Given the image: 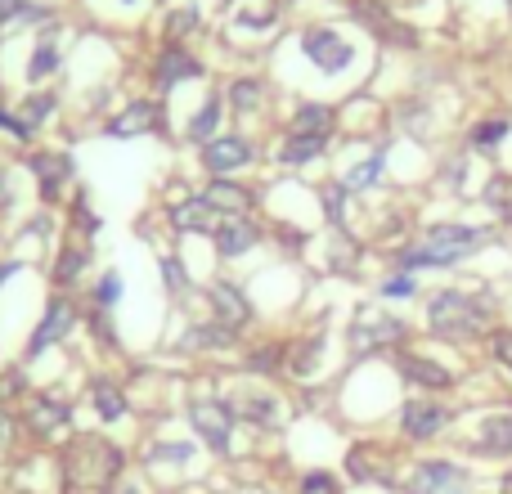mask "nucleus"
<instances>
[{
	"instance_id": "9d476101",
	"label": "nucleus",
	"mask_w": 512,
	"mask_h": 494,
	"mask_svg": "<svg viewBox=\"0 0 512 494\" xmlns=\"http://www.w3.org/2000/svg\"><path fill=\"white\" fill-rule=\"evenodd\" d=\"M409 337V324L387 310H373V306H360L346 328V342H351L355 355H369V351H387V346H400Z\"/></svg>"
},
{
	"instance_id": "13d9d810",
	"label": "nucleus",
	"mask_w": 512,
	"mask_h": 494,
	"mask_svg": "<svg viewBox=\"0 0 512 494\" xmlns=\"http://www.w3.org/2000/svg\"><path fill=\"white\" fill-rule=\"evenodd\" d=\"M504 494H512V472H508V477H504Z\"/></svg>"
},
{
	"instance_id": "5fc2aeb1",
	"label": "nucleus",
	"mask_w": 512,
	"mask_h": 494,
	"mask_svg": "<svg viewBox=\"0 0 512 494\" xmlns=\"http://www.w3.org/2000/svg\"><path fill=\"white\" fill-rule=\"evenodd\" d=\"M490 346H495V360L504 364V369H512V333H504V328H499L495 342H490Z\"/></svg>"
},
{
	"instance_id": "393cba45",
	"label": "nucleus",
	"mask_w": 512,
	"mask_h": 494,
	"mask_svg": "<svg viewBox=\"0 0 512 494\" xmlns=\"http://www.w3.org/2000/svg\"><path fill=\"white\" fill-rule=\"evenodd\" d=\"M230 405L243 423H256V427H283V418H288L283 400L270 396V391H243V396H234Z\"/></svg>"
},
{
	"instance_id": "f8f14e48",
	"label": "nucleus",
	"mask_w": 512,
	"mask_h": 494,
	"mask_svg": "<svg viewBox=\"0 0 512 494\" xmlns=\"http://www.w3.org/2000/svg\"><path fill=\"white\" fill-rule=\"evenodd\" d=\"M90 265H95V243L72 234V230H63L59 239H54V252H50V288L77 292V283L90 274Z\"/></svg>"
},
{
	"instance_id": "ea45409f",
	"label": "nucleus",
	"mask_w": 512,
	"mask_h": 494,
	"mask_svg": "<svg viewBox=\"0 0 512 494\" xmlns=\"http://www.w3.org/2000/svg\"><path fill=\"white\" fill-rule=\"evenodd\" d=\"M346 472H351L355 481H382V486H391L387 459H382V454H373L369 445H355V450L346 454Z\"/></svg>"
},
{
	"instance_id": "a878e982",
	"label": "nucleus",
	"mask_w": 512,
	"mask_h": 494,
	"mask_svg": "<svg viewBox=\"0 0 512 494\" xmlns=\"http://www.w3.org/2000/svg\"><path fill=\"white\" fill-rule=\"evenodd\" d=\"M14 113L23 117L36 135H41L45 126H54V117L63 113V95H59V90H45V86L41 90H27V95L14 104Z\"/></svg>"
},
{
	"instance_id": "f704fd0d",
	"label": "nucleus",
	"mask_w": 512,
	"mask_h": 494,
	"mask_svg": "<svg viewBox=\"0 0 512 494\" xmlns=\"http://www.w3.org/2000/svg\"><path fill=\"white\" fill-rule=\"evenodd\" d=\"M283 360H288V342H256L243 351V373H252V378H274V373H283Z\"/></svg>"
},
{
	"instance_id": "a18cd8bd",
	"label": "nucleus",
	"mask_w": 512,
	"mask_h": 494,
	"mask_svg": "<svg viewBox=\"0 0 512 494\" xmlns=\"http://www.w3.org/2000/svg\"><path fill=\"white\" fill-rule=\"evenodd\" d=\"M0 135H9V140L23 144V149H36V140H41V135H36L32 126H27L23 117H18L14 108H5V104H0Z\"/></svg>"
},
{
	"instance_id": "423d86ee",
	"label": "nucleus",
	"mask_w": 512,
	"mask_h": 494,
	"mask_svg": "<svg viewBox=\"0 0 512 494\" xmlns=\"http://www.w3.org/2000/svg\"><path fill=\"white\" fill-rule=\"evenodd\" d=\"M185 423L194 432V441H203L216 459H230L234 454V427L239 414L225 396H189L185 400Z\"/></svg>"
},
{
	"instance_id": "c03bdc74",
	"label": "nucleus",
	"mask_w": 512,
	"mask_h": 494,
	"mask_svg": "<svg viewBox=\"0 0 512 494\" xmlns=\"http://www.w3.org/2000/svg\"><path fill=\"white\" fill-rule=\"evenodd\" d=\"M382 171H387V153H373V158L355 162V167H351V176H346L342 185L351 189V194H355V189H373V185H378V180H382Z\"/></svg>"
},
{
	"instance_id": "6e6552de",
	"label": "nucleus",
	"mask_w": 512,
	"mask_h": 494,
	"mask_svg": "<svg viewBox=\"0 0 512 494\" xmlns=\"http://www.w3.org/2000/svg\"><path fill=\"white\" fill-rule=\"evenodd\" d=\"M162 131H167V113H162L158 95L126 99L122 108H113L99 122V135H108V140H140V135H162Z\"/></svg>"
},
{
	"instance_id": "72a5a7b5",
	"label": "nucleus",
	"mask_w": 512,
	"mask_h": 494,
	"mask_svg": "<svg viewBox=\"0 0 512 494\" xmlns=\"http://www.w3.org/2000/svg\"><path fill=\"white\" fill-rule=\"evenodd\" d=\"M355 18H360L369 32H378L382 41H391V45H414V32H409V27H400L396 18H391L382 5H373V0H360V5H355Z\"/></svg>"
},
{
	"instance_id": "de8ad7c7",
	"label": "nucleus",
	"mask_w": 512,
	"mask_h": 494,
	"mask_svg": "<svg viewBox=\"0 0 512 494\" xmlns=\"http://www.w3.org/2000/svg\"><path fill=\"white\" fill-rule=\"evenodd\" d=\"M486 203L495 207V212H504V216H512V176H495L486 185Z\"/></svg>"
},
{
	"instance_id": "f257e3e1",
	"label": "nucleus",
	"mask_w": 512,
	"mask_h": 494,
	"mask_svg": "<svg viewBox=\"0 0 512 494\" xmlns=\"http://www.w3.org/2000/svg\"><path fill=\"white\" fill-rule=\"evenodd\" d=\"M126 450L108 436L77 432L59 454V486L63 494H108L126 477Z\"/></svg>"
},
{
	"instance_id": "7ed1b4c3",
	"label": "nucleus",
	"mask_w": 512,
	"mask_h": 494,
	"mask_svg": "<svg viewBox=\"0 0 512 494\" xmlns=\"http://www.w3.org/2000/svg\"><path fill=\"white\" fill-rule=\"evenodd\" d=\"M23 436H32L36 445H63L59 436L72 432V418H77V405L63 387H41L14 409Z\"/></svg>"
},
{
	"instance_id": "09e8293b",
	"label": "nucleus",
	"mask_w": 512,
	"mask_h": 494,
	"mask_svg": "<svg viewBox=\"0 0 512 494\" xmlns=\"http://www.w3.org/2000/svg\"><path fill=\"white\" fill-rule=\"evenodd\" d=\"M508 135V122L504 117H495V122H481V126H472V144L477 149H490V144H499Z\"/></svg>"
},
{
	"instance_id": "2f4dec72",
	"label": "nucleus",
	"mask_w": 512,
	"mask_h": 494,
	"mask_svg": "<svg viewBox=\"0 0 512 494\" xmlns=\"http://www.w3.org/2000/svg\"><path fill=\"white\" fill-rule=\"evenodd\" d=\"M400 373H405L409 382H418V387H427V391H445V387H454V373L445 369V364H436V360H427V355H414V351H400Z\"/></svg>"
},
{
	"instance_id": "6e6d98bb",
	"label": "nucleus",
	"mask_w": 512,
	"mask_h": 494,
	"mask_svg": "<svg viewBox=\"0 0 512 494\" xmlns=\"http://www.w3.org/2000/svg\"><path fill=\"white\" fill-rule=\"evenodd\" d=\"M108 494H144V486H140V477H122Z\"/></svg>"
},
{
	"instance_id": "f03ea898",
	"label": "nucleus",
	"mask_w": 512,
	"mask_h": 494,
	"mask_svg": "<svg viewBox=\"0 0 512 494\" xmlns=\"http://www.w3.org/2000/svg\"><path fill=\"white\" fill-rule=\"evenodd\" d=\"M490 234L486 230H472V225H432V230L423 234L414 247H405L400 252V270L405 274H414V270H432V265H454V261H463L468 252H477L481 243H486Z\"/></svg>"
},
{
	"instance_id": "3c124183",
	"label": "nucleus",
	"mask_w": 512,
	"mask_h": 494,
	"mask_svg": "<svg viewBox=\"0 0 512 494\" xmlns=\"http://www.w3.org/2000/svg\"><path fill=\"white\" fill-rule=\"evenodd\" d=\"M414 274H396V279H387L382 283V297H391V301H405V297H414Z\"/></svg>"
},
{
	"instance_id": "4d7b16f0",
	"label": "nucleus",
	"mask_w": 512,
	"mask_h": 494,
	"mask_svg": "<svg viewBox=\"0 0 512 494\" xmlns=\"http://www.w3.org/2000/svg\"><path fill=\"white\" fill-rule=\"evenodd\" d=\"M117 5H126V9H140V5H149V0H117Z\"/></svg>"
},
{
	"instance_id": "58836bf2",
	"label": "nucleus",
	"mask_w": 512,
	"mask_h": 494,
	"mask_svg": "<svg viewBox=\"0 0 512 494\" xmlns=\"http://www.w3.org/2000/svg\"><path fill=\"white\" fill-rule=\"evenodd\" d=\"M203 27V14L198 5H171L167 18H162V41H176V45H189V36Z\"/></svg>"
},
{
	"instance_id": "cd10ccee",
	"label": "nucleus",
	"mask_w": 512,
	"mask_h": 494,
	"mask_svg": "<svg viewBox=\"0 0 512 494\" xmlns=\"http://www.w3.org/2000/svg\"><path fill=\"white\" fill-rule=\"evenodd\" d=\"M63 221H68L63 230L81 234V239H90V243L99 239V230H104V216L90 207V189L86 185H77V189H72V198L63 203Z\"/></svg>"
},
{
	"instance_id": "39448f33",
	"label": "nucleus",
	"mask_w": 512,
	"mask_h": 494,
	"mask_svg": "<svg viewBox=\"0 0 512 494\" xmlns=\"http://www.w3.org/2000/svg\"><path fill=\"white\" fill-rule=\"evenodd\" d=\"M81 315H86V310H81V301L72 297V292H50L41 319H36V328H32V337L23 342V364L41 360V355H50L54 346L72 342V337L81 333Z\"/></svg>"
},
{
	"instance_id": "e433bc0d",
	"label": "nucleus",
	"mask_w": 512,
	"mask_h": 494,
	"mask_svg": "<svg viewBox=\"0 0 512 494\" xmlns=\"http://www.w3.org/2000/svg\"><path fill=\"white\" fill-rule=\"evenodd\" d=\"M158 279H162V292H167L171 301L194 292V274H189V265L180 252H158Z\"/></svg>"
},
{
	"instance_id": "4c0bfd02",
	"label": "nucleus",
	"mask_w": 512,
	"mask_h": 494,
	"mask_svg": "<svg viewBox=\"0 0 512 494\" xmlns=\"http://www.w3.org/2000/svg\"><path fill=\"white\" fill-rule=\"evenodd\" d=\"M122 297H126V274L117 270V265H108L104 274H95V283H90V306H95V310H108V315H117Z\"/></svg>"
},
{
	"instance_id": "a211bd4d",
	"label": "nucleus",
	"mask_w": 512,
	"mask_h": 494,
	"mask_svg": "<svg viewBox=\"0 0 512 494\" xmlns=\"http://www.w3.org/2000/svg\"><path fill=\"white\" fill-rule=\"evenodd\" d=\"M86 409H90V418H95L99 427H117V423H126V418L135 414L131 396L122 391V382L108 378V373H95V378L86 382Z\"/></svg>"
},
{
	"instance_id": "dca6fc26",
	"label": "nucleus",
	"mask_w": 512,
	"mask_h": 494,
	"mask_svg": "<svg viewBox=\"0 0 512 494\" xmlns=\"http://www.w3.org/2000/svg\"><path fill=\"white\" fill-rule=\"evenodd\" d=\"M468 490H472L468 468L445 463V459L414 463V468H409V477H405V494H468Z\"/></svg>"
},
{
	"instance_id": "c9c22d12",
	"label": "nucleus",
	"mask_w": 512,
	"mask_h": 494,
	"mask_svg": "<svg viewBox=\"0 0 512 494\" xmlns=\"http://www.w3.org/2000/svg\"><path fill=\"white\" fill-rule=\"evenodd\" d=\"M81 328H86V333H90V342H95L99 351H108V355H122V328H117V319L108 315V310L86 306V315H81Z\"/></svg>"
},
{
	"instance_id": "412c9836",
	"label": "nucleus",
	"mask_w": 512,
	"mask_h": 494,
	"mask_svg": "<svg viewBox=\"0 0 512 494\" xmlns=\"http://www.w3.org/2000/svg\"><path fill=\"white\" fill-rule=\"evenodd\" d=\"M225 117H230V108H225V90L212 86V90L203 95V104L194 108V117L185 122V140L194 144V149H203L207 140H216V135H221Z\"/></svg>"
},
{
	"instance_id": "8fccbe9b",
	"label": "nucleus",
	"mask_w": 512,
	"mask_h": 494,
	"mask_svg": "<svg viewBox=\"0 0 512 494\" xmlns=\"http://www.w3.org/2000/svg\"><path fill=\"white\" fill-rule=\"evenodd\" d=\"M27 9H32V0H0V32H5V27H18V23H23Z\"/></svg>"
},
{
	"instance_id": "79ce46f5",
	"label": "nucleus",
	"mask_w": 512,
	"mask_h": 494,
	"mask_svg": "<svg viewBox=\"0 0 512 494\" xmlns=\"http://www.w3.org/2000/svg\"><path fill=\"white\" fill-rule=\"evenodd\" d=\"M27 396H32L27 369L23 364H5V369H0V409H18Z\"/></svg>"
},
{
	"instance_id": "49530a36",
	"label": "nucleus",
	"mask_w": 512,
	"mask_h": 494,
	"mask_svg": "<svg viewBox=\"0 0 512 494\" xmlns=\"http://www.w3.org/2000/svg\"><path fill=\"white\" fill-rule=\"evenodd\" d=\"M297 494H342V481H337L333 472H324V468H310L306 477L297 481Z\"/></svg>"
},
{
	"instance_id": "4468645a",
	"label": "nucleus",
	"mask_w": 512,
	"mask_h": 494,
	"mask_svg": "<svg viewBox=\"0 0 512 494\" xmlns=\"http://www.w3.org/2000/svg\"><path fill=\"white\" fill-rule=\"evenodd\" d=\"M203 301H207V315H212L216 324L234 328V333H243V328H248L252 319H256V306H252L248 288H243L239 279H225V274H216V279H207Z\"/></svg>"
},
{
	"instance_id": "603ef678",
	"label": "nucleus",
	"mask_w": 512,
	"mask_h": 494,
	"mask_svg": "<svg viewBox=\"0 0 512 494\" xmlns=\"http://www.w3.org/2000/svg\"><path fill=\"white\" fill-rule=\"evenodd\" d=\"M18 203V189H14V171L5 167V162H0V216L9 212V207Z\"/></svg>"
},
{
	"instance_id": "aec40b11",
	"label": "nucleus",
	"mask_w": 512,
	"mask_h": 494,
	"mask_svg": "<svg viewBox=\"0 0 512 494\" xmlns=\"http://www.w3.org/2000/svg\"><path fill=\"white\" fill-rule=\"evenodd\" d=\"M198 194H203L221 216H256V207H261V194L234 176H207L203 185H198Z\"/></svg>"
},
{
	"instance_id": "473e14b6",
	"label": "nucleus",
	"mask_w": 512,
	"mask_h": 494,
	"mask_svg": "<svg viewBox=\"0 0 512 494\" xmlns=\"http://www.w3.org/2000/svg\"><path fill=\"white\" fill-rule=\"evenodd\" d=\"M328 135H283L279 149H274V162L279 167H310L315 158H324Z\"/></svg>"
},
{
	"instance_id": "7c9ffc66",
	"label": "nucleus",
	"mask_w": 512,
	"mask_h": 494,
	"mask_svg": "<svg viewBox=\"0 0 512 494\" xmlns=\"http://www.w3.org/2000/svg\"><path fill=\"white\" fill-rule=\"evenodd\" d=\"M472 450H477L481 459H508L512 454V414H490L486 423L477 427Z\"/></svg>"
},
{
	"instance_id": "37998d69",
	"label": "nucleus",
	"mask_w": 512,
	"mask_h": 494,
	"mask_svg": "<svg viewBox=\"0 0 512 494\" xmlns=\"http://www.w3.org/2000/svg\"><path fill=\"white\" fill-rule=\"evenodd\" d=\"M346 198H351V189H346V185H337V180H333V185H324V189H319V207H324L328 225H333L337 234L346 230Z\"/></svg>"
},
{
	"instance_id": "bb28decb",
	"label": "nucleus",
	"mask_w": 512,
	"mask_h": 494,
	"mask_svg": "<svg viewBox=\"0 0 512 494\" xmlns=\"http://www.w3.org/2000/svg\"><path fill=\"white\" fill-rule=\"evenodd\" d=\"M194 459H198V445L194 441H149V445H144V454H140V463L149 472H162V468L185 472Z\"/></svg>"
},
{
	"instance_id": "c85d7f7f",
	"label": "nucleus",
	"mask_w": 512,
	"mask_h": 494,
	"mask_svg": "<svg viewBox=\"0 0 512 494\" xmlns=\"http://www.w3.org/2000/svg\"><path fill=\"white\" fill-rule=\"evenodd\" d=\"M333 131H337V108H333V104L306 99V104L292 108L288 135H328V140H333Z\"/></svg>"
},
{
	"instance_id": "20e7f679",
	"label": "nucleus",
	"mask_w": 512,
	"mask_h": 494,
	"mask_svg": "<svg viewBox=\"0 0 512 494\" xmlns=\"http://www.w3.org/2000/svg\"><path fill=\"white\" fill-rule=\"evenodd\" d=\"M23 171L32 176L41 207H54V212H59V207L72 198V189H77V158H72L68 149L36 144V149L23 153Z\"/></svg>"
},
{
	"instance_id": "a19ab883",
	"label": "nucleus",
	"mask_w": 512,
	"mask_h": 494,
	"mask_svg": "<svg viewBox=\"0 0 512 494\" xmlns=\"http://www.w3.org/2000/svg\"><path fill=\"white\" fill-rule=\"evenodd\" d=\"M234 23L248 27V32H265V27L279 23V5H274V0H239Z\"/></svg>"
},
{
	"instance_id": "2eb2a0df",
	"label": "nucleus",
	"mask_w": 512,
	"mask_h": 494,
	"mask_svg": "<svg viewBox=\"0 0 512 494\" xmlns=\"http://www.w3.org/2000/svg\"><path fill=\"white\" fill-rule=\"evenodd\" d=\"M297 45H301V54L324 72V77H337V72H346L355 63V45L346 41L337 27H306Z\"/></svg>"
},
{
	"instance_id": "c756f323",
	"label": "nucleus",
	"mask_w": 512,
	"mask_h": 494,
	"mask_svg": "<svg viewBox=\"0 0 512 494\" xmlns=\"http://www.w3.org/2000/svg\"><path fill=\"white\" fill-rule=\"evenodd\" d=\"M324 333H306L301 342H288V360H283V373H292L297 382L315 378L319 373V360H324Z\"/></svg>"
},
{
	"instance_id": "4be33fe9",
	"label": "nucleus",
	"mask_w": 512,
	"mask_h": 494,
	"mask_svg": "<svg viewBox=\"0 0 512 494\" xmlns=\"http://www.w3.org/2000/svg\"><path fill=\"white\" fill-rule=\"evenodd\" d=\"M450 427V409L445 405H432V400H409L405 409H400V432L409 436V441H432L436 432H445Z\"/></svg>"
},
{
	"instance_id": "bf43d9fd",
	"label": "nucleus",
	"mask_w": 512,
	"mask_h": 494,
	"mask_svg": "<svg viewBox=\"0 0 512 494\" xmlns=\"http://www.w3.org/2000/svg\"><path fill=\"white\" fill-rule=\"evenodd\" d=\"M243 494H265V490H256V486H248V490H243Z\"/></svg>"
},
{
	"instance_id": "ddd939ff",
	"label": "nucleus",
	"mask_w": 512,
	"mask_h": 494,
	"mask_svg": "<svg viewBox=\"0 0 512 494\" xmlns=\"http://www.w3.org/2000/svg\"><path fill=\"white\" fill-rule=\"evenodd\" d=\"M221 221L225 216L216 212L203 194H189V198H180V203H162V230H167L171 239H212Z\"/></svg>"
},
{
	"instance_id": "5701e85b",
	"label": "nucleus",
	"mask_w": 512,
	"mask_h": 494,
	"mask_svg": "<svg viewBox=\"0 0 512 494\" xmlns=\"http://www.w3.org/2000/svg\"><path fill=\"white\" fill-rule=\"evenodd\" d=\"M59 68H63V45L54 41L50 32H41V36L32 41V54H27V63H23V81H27V90H41Z\"/></svg>"
},
{
	"instance_id": "1a4fd4ad",
	"label": "nucleus",
	"mask_w": 512,
	"mask_h": 494,
	"mask_svg": "<svg viewBox=\"0 0 512 494\" xmlns=\"http://www.w3.org/2000/svg\"><path fill=\"white\" fill-rule=\"evenodd\" d=\"M256 167V140L243 131H221L216 140H207L198 149V171L203 176H234L239 180L243 171Z\"/></svg>"
},
{
	"instance_id": "9b49d317",
	"label": "nucleus",
	"mask_w": 512,
	"mask_h": 494,
	"mask_svg": "<svg viewBox=\"0 0 512 494\" xmlns=\"http://www.w3.org/2000/svg\"><path fill=\"white\" fill-rule=\"evenodd\" d=\"M203 77H207V63L189 45H176V41H162L149 63V81L158 95H171V90L189 86V81H203Z\"/></svg>"
},
{
	"instance_id": "864d4df0",
	"label": "nucleus",
	"mask_w": 512,
	"mask_h": 494,
	"mask_svg": "<svg viewBox=\"0 0 512 494\" xmlns=\"http://www.w3.org/2000/svg\"><path fill=\"white\" fill-rule=\"evenodd\" d=\"M23 270H27L23 256H5V261H0V292H5V283H9V279H18Z\"/></svg>"
},
{
	"instance_id": "b1692460",
	"label": "nucleus",
	"mask_w": 512,
	"mask_h": 494,
	"mask_svg": "<svg viewBox=\"0 0 512 494\" xmlns=\"http://www.w3.org/2000/svg\"><path fill=\"white\" fill-rule=\"evenodd\" d=\"M265 104H270V90H265L261 77H234L230 86H225V108H230V117H239V122L261 117Z\"/></svg>"
},
{
	"instance_id": "6ab92c4d",
	"label": "nucleus",
	"mask_w": 512,
	"mask_h": 494,
	"mask_svg": "<svg viewBox=\"0 0 512 494\" xmlns=\"http://www.w3.org/2000/svg\"><path fill=\"white\" fill-rule=\"evenodd\" d=\"M261 239H265V225L256 216H225L212 234V252L216 261H239L252 247H261Z\"/></svg>"
},
{
	"instance_id": "0eeeda50",
	"label": "nucleus",
	"mask_w": 512,
	"mask_h": 494,
	"mask_svg": "<svg viewBox=\"0 0 512 494\" xmlns=\"http://www.w3.org/2000/svg\"><path fill=\"white\" fill-rule=\"evenodd\" d=\"M490 301H477L468 292H436L432 306H427V324H432L436 337H450V342H463V337L481 333L490 324Z\"/></svg>"
},
{
	"instance_id": "f3484780",
	"label": "nucleus",
	"mask_w": 512,
	"mask_h": 494,
	"mask_svg": "<svg viewBox=\"0 0 512 494\" xmlns=\"http://www.w3.org/2000/svg\"><path fill=\"white\" fill-rule=\"evenodd\" d=\"M239 337L243 333H234V328L216 324V319L207 315V319H194V324L180 328V337L171 342V351H180V355H225V351H239Z\"/></svg>"
}]
</instances>
